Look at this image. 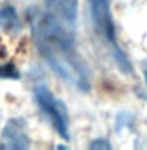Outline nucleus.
<instances>
[{
    "label": "nucleus",
    "instance_id": "nucleus-4",
    "mask_svg": "<svg viewBox=\"0 0 147 150\" xmlns=\"http://www.w3.org/2000/svg\"><path fill=\"white\" fill-rule=\"evenodd\" d=\"M47 13L56 19L61 25L69 30H75L78 13V0H45Z\"/></svg>",
    "mask_w": 147,
    "mask_h": 150
},
{
    "label": "nucleus",
    "instance_id": "nucleus-2",
    "mask_svg": "<svg viewBox=\"0 0 147 150\" xmlns=\"http://www.w3.org/2000/svg\"><path fill=\"white\" fill-rule=\"evenodd\" d=\"M89 5H91V16L97 35H100V38L110 47V52L113 53V58L119 69L125 74H131V64L116 39L114 22L110 11V0H89Z\"/></svg>",
    "mask_w": 147,
    "mask_h": 150
},
{
    "label": "nucleus",
    "instance_id": "nucleus-6",
    "mask_svg": "<svg viewBox=\"0 0 147 150\" xmlns=\"http://www.w3.org/2000/svg\"><path fill=\"white\" fill-rule=\"evenodd\" d=\"M111 145L105 142V141H96V142L91 144V149H110Z\"/></svg>",
    "mask_w": 147,
    "mask_h": 150
},
{
    "label": "nucleus",
    "instance_id": "nucleus-3",
    "mask_svg": "<svg viewBox=\"0 0 147 150\" xmlns=\"http://www.w3.org/2000/svg\"><path fill=\"white\" fill-rule=\"evenodd\" d=\"M35 96L38 105L47 114V117H50L58 134L64 139H69V112L66 105L45 86H38Z\"/></svg>",
    "mask_w": 147,
    "mask_h": 150
},
{
    "label": "nucleus",
    "instance_id": "nucleus-7",
    "mask_svg": "<svg viewBox=\"0 0 147 150\" xmlns=\"http://www.w3.org/2000/svg\"><path fill=\"white\" fill-rule=\"evenodd\" d=\"M144 77H146V83H147V63L144 66Z\"/></svg>",
    "mask_w": 147,
    "mask_h": 150
},
{
    "label": "nucleus",
    "instance_id": "nucleus-1",
    "mask_svg": "<svg viewBox=\"0 0 147 150\" xmlns=\"http://www.w3.org/2000/svg\"><path fill=\"white\" fill-rule=\"evenodd\" d=\"M28 17L39 53L52 70L80 91H89V69L75 47L74 31L61 25L47 11H31Z\"/></svg>",
    "mask_w": 147,
    "mask_h": 150
},
{
    "label": "nucleus",
    "instance_id": "nucleus-5",
    "mask_svg": "<svg viewBox=\"0 0 147 150\" xmlns=\"http://www.w3.org/2000/svg\"><path fill=\"white\" fill-rule=\"evenodd\" d=\"M2 138L6 142L8 147H11V149H27L30 145L27 131H25V122L21 119L9 120L6 127L3 128Z\"/></svg>",
    "mask_w": 147,
    "mask_h": 150
}]
</instances>
